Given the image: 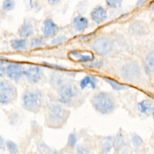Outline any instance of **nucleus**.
Returning <instances> with one entry per match:
<instances>
[{"label": "nucleus", "mask_w": 154, "mask_h": 154, "mask_svg": "<svg viewBox=\"0 0 154 154\" xmlns=\"http://www.w3.org/2000/svg\"><path fill=\"white\" fill-rule=\"evenodd\" d=\"M76 152L79 153H84V150L82 147L78 146V147L76 148Z\"/></svg>", "instance_id": "473e14b6"}, {"label": "nucleus", "mask_w": 154, "mask_h": 154, "mask_svg": "<svg viewBox=\"0 0 154 154\" xmlns=\"http://www.w3.org/2000/svg\"><path fill=\"white\" fill-rule=\"evenodd\" d=\"M102 61H99V62H96V63H92L91 64H90L88 66L90 67H99L101 64H102Z\"/></svg>", "instance_id": "c756f323"}, {"label": "nucleus", "mask_w": 154, "mask_h": 154, "mask_svg": "<svg viewBox=\"0 0 154 154\" xmlns=\"http://www.w3.org/2000/svg\"><path fill=\"white\" fill-rule=\"evenodd\" d=\"M11 47L16 51H23L26 49L27 44L24 39H14L11 41Z\"/></svg>", "instance_id": "a211bd4d"}, {"label": "nucleus", "mask_w": 154, "mask_h": 154, "mask_svg": "<svg viewBox=\"0 0 154 154\" xmlns=\"http://www.w3.org/2000/svg\"><path fill=\"white\" fill-rule=\"evenodd\" d=\"M14 0H4L2 3V8L5 11L12 10L15 7Z\"/></svg>", "instance_id": "5701e85b"}, {"label": "nucleus", "mask_w": 154, "mask_h": 154, "mask_svg": "<svg viewBox=\"0 0 154 154\" xmlns=\"http://www.w3.org/2000/svg\"><path fill=\"white\" fill-rule=\"evenodd\" d=\"M91 104L94 108L103 114H109L114 110L115 103L113 98L109 94L99 92L95 94L91 99Z\"/></svg>", "instance_id": "f257e3e1"}, {"label": "nucleus", "mask_w": 154, "mask_h": 154, "mask_svg": "<svg viewBox=\"0 0 154 154\" xmlns=\"http://www.w3.org/2000/svg\"><path fill=\"white\" fill-rule=\"evenodd\" d=\"M45 41L43 38L35 37L34 38L31 42V48H40L44 45Z\"/></svg>", "instance_id": "b1692460"}, {"label": "nucleus", "mask_w": 154, "mask_h": 154, "mask_svg": "<svg viewBox=\"0 0 154 154\" xmlns=\"http://www.w3.org/2000/svg\"><path fill=\"white\" fill-rule=\"evenodd\" d=\"M59 101L66 105H70L78 96V88L70 83H63L58 88Z\"/></svg>", "instance_id": "7ed1b4c3"}, {"label": "nucleus", "mask_w": 154, "mask_h": 154, "mask_svg": "<svg viewBox=\"0 0 154 154\" xmlns=\"http://www.w3.org/2000/svg\"><path fill=\"white\" fill-rule=\"evenodd\" d=\"M48 1V4L50 5H52V6H54V5H57L60 0H47Z\"/></svg>", "instance_id": "7c9ffc66"}, {"label": "nucleus", "mask_w": 154, "mask_h": 154, "mask_svg": "<svg viewBox=\"0 0 154 154\" xmlns=\"http://www.w3.org/2000/svg\"><path fill=\"white\" fill-rule=\"evenodd\" d=\"M112 42L106 37H100L96 38L93 43V50L99 55H106L112 48Z\"/></svg>", "instance_id": "0eeeda50"}, {"label": "nucleus", "mask_w": 154, "mask_h": 154, "mask_svg": "<svg viewBox=\"0 0 154 154\" xmlns=\"http://www.w3.org/2000/svg\"><path fill=\"white\" fill-rule=\"evenodd\" d=\"M121 74L123 78L125 80L134 81L140 76V67L137 63H128L122 68Z\"/></svg>", "instance_id": "423d86ee"}, {"label": "nucleus", "mask_w": 154, "mask_h": 154, "mask_svg": "<svg viewBox=\"0 0 154 154\" xmlns=\"http://www.w3.org/2000/svg\"><path fill=\"white\" fill-rule=\"evenodd\" d=\"M42 93L37 89L26 90L22 96L23 106L28 111H38L43 104Z\"/></svg>", "instance_id": "f03ea898"}, {"label": "nucleus", "mask_w": 154, "mask_h": 154, "mask_svg": "<svg viewBox=\"0 0 154 154\" xmlns=\"http://www.w3.org/2000/svg\"><path fill=\"white\" fill-rule=\"evenodd\" d=\"M97 81L96 78L92 75L85 76L80 81L79 85L82 89H84L88 85H90L92 88H95L97 87Z\"/></svg>", "instance_id": "dca6fc26"}, {"label": "nucleus", "mask_w": 154, "mask_h": 154, "mask_svg": "<svg viewBox=\"0 0 154 154\" xmlns=\"http://www.w3.org/2000/svg\"><path fill=\"white\" fill-rule=\"evenodd\" d=\"M90 16L93 21L99 24L103 22L106 19V11L102 6L97 5L91 11Z\"/></svg>", "instance_id": "9d476101"}, {"label": "nucleus", "mask_w": 154, "mask_h": 154, "mask_svg": "<svg viewBox=\"0 0 154 154\" xmlns=\"http://www.w3.org/2000/svg\"><path fill=\"white\" fill-rule=\"evenodd\" d=\"M124 142V138L121 131H119L116 134L113 140V147L115 150H119Z\"/></svg>", "instance_id": "412c9836"}, {"label": "nucleus", "mask_w": 154, "mask_h": 154, "mask_svg": "<svg viewBox=\"0 0 154 154\" xmlns=\"http://www.w3.org/2000/svg\"><path fill=\"white\" fill-rule=\"evenodd\" d=\"M17 97V90L10 82L3 81L0 84V102L7 105L13 102Z\"/></svg>", "instance_id": "39448f33"}, {"label": "nucleus", "mask_w": 154, "mask_h": 154, "mask_svg": "<svg viewBox=\"0 0 154 154\" xmlns=\"http://www.w3.org/2000/svg\"><path fill=\"white\" fill-rule=\"evenodd\" d=\"M151 10L153 11H154V3L152 5V6H151Z\"/></svg>", "instance_id": "72a5a7b5"}, {"label": "nucleus", "mask_w": 154, "mask_h": 154, "mask_svg": "<svg viewBox=\"0 0 154 154\" xmlns=\"http://www.w3.org/2000/svg\"><path fill=\"white\" fill-rule=\"evenodd\" d=\"M152 107V103L148 100H143L137 103L138 111L143 114H147L150 112Z\"/></svg>", "instance_id": "6ab92c4d"}, {"label": "nucleus", "mask_w": 154, "mask_h": 154, "mask_svg": "<svg viewBox=\"0 0 154 154\" xmlns=\"http://www.w3.org/2000/svg\"><path fill=\"white\" fill-rule=\"evenodd\" d=\"M23 75L27 80L31 83L38 82L42 78V71L41 69L36 66H32L23 70Z\"/></svg>", "instance_id": "6e6552de"}, {"label": "nucleus", "mask_w": 154, "mask_h": 154, "mask_svg": "<svg viewBox=\"0 0 154 154\" xmlns=\"http://www.w3.org/2000/svg\"><path fill=\"white\" fill-rule=\"evenodd\" d=\"M122 0H105L106 5L111 8H117L120 7L122 4Z\"/></svg>", "instance_id": "bb28decb"}, {"label": "nucleus", "mask_w": 154, "mask_h": 154, "mask_svg": "<svg viewBox=\"0 0 154 154\" xmlns=\"http://www.w3.org/2000/svg\"><path fill=\"white\" fill-rule=\"evenodd\" d=\"M145 63L149 70L154 72V51L149 53L146 55Z\"/></svg>", "instance_id": "4be33fe9"}, {"label": "nucleus", "mask_w": 154, "mask_h": 154, "mask_svg": "<svg viewBox=\"0 0 154 154\" xmlns=\"http://www.w3.org/2000/svg\"><path fill=\"white\" fill-rule=\"evenodd\" d=\"M58 31L56 24L51 19H46L43 22V32L45 37L54 36Z\"/></svg>", "instance_id": "9b49d317"}, {"label": "nucleus", "mask_w": 154, "mask_h": 154, "mask_svg": "<svg viewBox=\"0 0 154 154\" xmlns=\"http://www.w3.org/2000/svg\"><path fill=\"white\" fill-rule=\"evenodd\" d=\"M85 53L77 51H72L69 53V57L71 59L79 62H89L93 60L94 57L92 54L88 52L87 54Z\"/></svg>", "instance_id": "f8f14e48"}, {"label": "nucleus", "mask_w": 154, "mask_h": 154, "mask_svg": "<svg viewBox=\"0 0 154 154\" xmlns=\"http://www.w3.org/2000/svg\"><path fill=\"white\" fill-rule=\"evenodd\" d=\"M131 141L135 147H140L143 144L142 138L136 134H134L131 135Z\"/></svg>", "instance_id": "a878e982"}, {"label": "nucleus", "mask_w": 154, "mask_h": 154, "mask_svg": "<svg viewBox=\"0 0 154 154\" xmlns=\"http://www.w3.org/2000/svg\"><path fill=\"white\" fill-rule=\"evenodd\" d=\"M113 138L111 136L104 137L101 141V149L105 153L109 152L113 147Z\"/></svg>", "instance_id": "f3484780"}, {"label": "nucleus", "mask_w": 154, "mask_h": 154, "mask_svg": "<svg viewBox=\"0 0 154 154\" xmlns=\"http://www.w3.org/2000/svg\"><path fill=\"white\" fill-rule=\"evenodd\" d=\"M33 31L32 25L29 22H24L19 29L18 34L22 38H28L33 34Z\"/></svg>", "instance_id": "4468645a"}, {"label": "nucleus", "mask_w": 154, "mask_h": 154, "mask_svg": "<svg viewBox=\"0 0 154 154\" xmlns=\"http://www.w3.org/2000/svg\"><path fill=\"white\" fill-rule=\"evenodd\" d=\"M131 32L135 35L144 34L147 30L146 25L141 21H135L131 23L129 26Z\"/></svg>", "instance_id": "2eb2a0df"}, {"label": "nucleus", "mask_w": 154, "mask_h": 154, "mask_svg": "<svg viewBox=\"0 0 154 154\" xmlns=\"http://www.w3.org/2000/svg\"><path fill=\"white\" fill-rule=\"evenodd\" d=\"M67 40V37L65 36H59L52 40V45H59L64 42H65Z\"/></svg>", "instance_id": "c85d7f7f"}, {"label": "nucleus", "mask_w": 154, "mask_h": 154, "mask_svg": "<svg viewBox=\"0 0 154 154\" xmlns=\"http://www.w3.org/2000/svg\"><path fill=\"white\" fill-rule=\"evenodd\" d=\"M148 0H137V3H136V5L137 6H140V5H143L144 3H145Z\"/></svg>", "instance_id": "2f4dec72"}, {"label": "nucleus", "mask_w": 154, "mask_h": 154, "mask_svg": "<svg viewBox=\"0 0 154 154\" xmlns=\"http://www.w3.org/2000/svg\"><path fill=\"white\" fill-rule=\"evenodd\" d=\"M88 19L81 14H78L73 18V26L78 32L84 31L88 26Z\"/></svg>", "instance_id": "ddd939ff"}, {"label": "nucleus", "mask_w": 154, "mask_h": 154, "mask_svg": "<svg viewBox=\"0 0 154 154\" xmlns=\"http://www.w3.org/2000/svg\"><path fill=\"white\" fill-rule=\"evenodd\" d=\"M77 142V137L76 134L74 132H72L69 135L68 139H67V144L70 147L73 148Z\"/></svg>", "instance_id": "cd10ccee"}, {"label": "nucleus", "mask_w": 154, "mask_h": 154, "mask_svg": "<svg viewBox=\"0 0 154 154\" xmlns=\"http://www.w3.org/2000/svg\"><path fill=\"white\" fill-rule=\"evenodd\" d=\"M22 66L17 63H10L6 67V73L8 78L17 82L23 75Z\"/></svg>", "instance_id": "1a4fd4ad"}, {"label": "nucleus", "mask_w": 154, "mask_h": 154, "mask_svg": "<svg viewBox=\"0 0 154 154\" xmlns=\"http://www.w3.org/2000/svg\"><path fill=\"white\" fill-rule=\"evenodd\" d=\"M6 146L8 152L10 153H16L18 151L16 144L11 140H8L6 142Z\"/></svg>", "instance_id": "393cba45"}, {"label": "nucleus", "mask_w": 154, "mask_h": 154, "mask_svg": "<svg viewBox=\"0 0 154 154\" xmlns=\"http://www.w3.org/2000/svg\"><path fill=\"white\" fill-rule=\"evenodd\" d=\"M103 79L105 82L108 84L114 90L119 91L126 88V85L120 83H119L116 81H114L112 79H110L108 78H103Z\"/></svg>", "instance_id": "aec40b11"}, {"label": "nucleus", "mask_w": 154, "mask_h": 154, "mask_svg": "<svg viewBox=\"0 0 154 154\" xmlns=\"http://www.w3.org/2000/svg\"><path fill=\"white\" fill-rule=\"evenodd\" d=\"M152 114H153V117H154V109H153V112H152Z\"/></svg>", "instance_id": "f704fd0d"}, {"label": "nucleus", "mask_w": 154, "mask_h": 154, "mask_svg": "<svg viewBox=\"0 0 154 154\" xmlns=\"http://www.w3.org/2000/svg\"><path fill=\"white\" fill-rule=\"evenodd\" d=\"M67 117V111L66 109L61 105L53 104L49 108L47 121L52 127H57L63 124Z\"/></svg>", "instance_id": "20e7f679"}]
</instances>
